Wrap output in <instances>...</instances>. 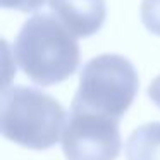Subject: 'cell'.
I'll return each instance as SVG.
<instances>
[{"label": "cell", "instance_id": "1", "mask_svg": "<svg viewBox=\"0 0 160 160\" xmlns=\"http://www.w3.org/2000/svg\"><path fill=\"white\" fill-rule=\"evenodd\" d=\"M14 53L26 76L42 86L62 83L79 66L78 38L52 12H38L22 24Z\"/></svg>", "mask_w": 160, "mask_h": 160}, {"label": "cell", "instance_id": "2", "mask_svg": "<svg viewBox=\"0 0 160 160\" xmlns=\"http://www.w3.org/2000/svg\"><path fill=\"white\" fill-rule=\"evenodd\" d=\"M2 134L31 150H47L62 139L67 124L64 107L31 86L5 88L2 93Z\"/></svg>", "mask_w": 160, "mask_h": 160}, {"label": "cell", "instance_id": "3", "mask_svg": "<svg viewBox=\"0 0 160 160\" xmlns=\"http://www.w3.org/2000/svg\"><path fill=\"white\" fill-rule=\"evenodd\" d=\"M138 86V72L131 60L117 53H103L84 64L71 108L121 119L131 107Z\"/></svg>", "mask_w": 160, "mask_h": 160}, {"label": "cell", "instance_id": "4", "mask_svg": "<svg viewBox=\"0 0 160 160\" xmlns=\"http://www.w3.org/2000/svg\"><path fill=\"white\" fill-rule=\"evenodd\" d=\"M62 150L67 160H115L121 152L119 119L71 108L62 132Z\"/></svg>", "mask_w": 160, "mask_h": 160}, {"label": "cell", "instance_id": "5", "mask_svg": "<svg viewBox=\"0 0 160 160\" xmlns=\"http://www.w3.org/2000/svg\"><path fill=\"white\" fill-rule=\"evenodd\" d=\"M50 12L76 38H88L105 22V0H48Z\"/></svg>", "mask_w": 160, "mask_h": 160}, {"label": "cell", "instance_id": "6", "mask_svg": "<svg viewBox=\"0 0 160 160\" xmlns=\"http://www.w3.org/2000/svg\"><path fill=\"white\" fill-rule=\"evenodd\" d=\"M128 160H160V122H148L131 132L126 141Z\"/></svg>", "mask_w": 160, "mask_h": 160}, {"label": "cell", "instance_id": "7", "mask_svg": "<svg viewBox=\"0 0 160 160\" xmlns=\"http://www.w3.org/2000/svg\"><path fill=\"white\" fill-rule=\"evenodd\" d=\"M141 21L150 33L160 36V0H141Z\"/></svg>", "mask_w": 160, "mask_h": 160}, {"label": "cell", "instance_id": "8", "mask_svg": "<svg viewBox=\"0 0 160 160\" xmlns=\"http://www.w3.org/2000/svg\"><path fill=\"white\" fill-rule=\"evenodd\" d=\"M45 2L47 0H0V5L4 9H14L19 12H33Z\"/></svg>", "mask_w": 160, "mask_h": 160}, {"label": "cell", "instance_id": "9", "mask_svg": "<svg viewBox=\"0 0 160 160\" xmlns=\"http://www.w3.org/2000/svg\"><path fill=\"white\" fill-rule=\"evenodd\" d=\"M148 97L152 98V102L160 108V76H157L155 79L150 83V86H148Z\"/></svg>", "mask_w": 160, "mask_h": 160}]
</instances>
